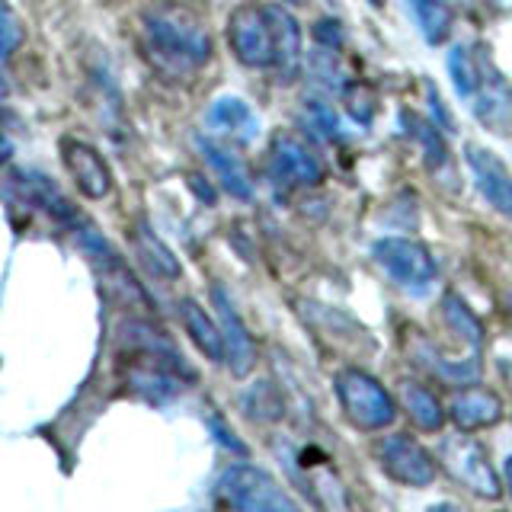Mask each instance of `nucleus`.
<instances>
[{
  "label": "nucleus",
  "instance_id": "1a4fd4ad",
  "mask_svg": "<svg viewBox=\"0 0 512 512\" xmlns=\"http://www.w3.org/2000/svg\"><path fill=\"white\" fill-rule=\"evenodd\" d=\"M378 461L388 477L400 480V484H410V487H426L432 477H436V461L426 452L420 442H413L404 432L397 436H384L378 445Z\"/></svg>",
  "mask_w": 512,
  "mask_h": 512
},
{
  "label": "nucleus",
  "instance_id": "0eeeda50",
  "mask_svg": "<svg viewBox=\"0 0 512 512\" xmlns=\"http://www.w3.org/2000/svg\"><path fill=\"white\" fill-rule=\"evenodd\" d=\"M221 493L228 496V503L240 512H301L295 500L288 496L276 480L266 471L237 464L221 480Z\"/></svg>",
  "mask_w": 512,
  "mask_h": 512
},
{
  "label": "nucleus",
  "instance_id": "20e7f679",
  "mask_svg": "<svg viewBox=\"0 0 512 512\" xmlns=\"http://www.w3.org/2000/svg\"><path fill=\"white\" fill-rule=\"evenodd\" d=\"M324 160L308 141L292 132H276L266 151V176L276 189H295V186H317L324 180Z\"/></svg>",
  "mask_w": 512,
  "mask_h": 512
},
{
  "label": "nucleus",
  "instance_id": "6ab92c4d",
  "mask_svg": "<svg viewBox=\"0 0 512 512\" xmlns=\"http://www.w3.org/2000/svg\"><path fill=\"white\" fill-rule=\"evenodd\" d=\"M500 413H503L500 400H496L490 391H480V388L461 391V394L455 397V404H452V416H455V423H458L464 432L496 423V420H500Z\"/></svg>",
  "mask_w": 512,
  "mask_h": 512
},
{
  "label": "nucleus",
  "instance_id": "7ed1b4c3",
  "mask_svg": "<svg viewBox=\"0 0 512 512\" xmlns=\"http://www.w3.org/2000/svg\"><path fill=\"white\" fill-rule=\"evenodd\" d=\"M336 394H340V404L352 426L375 432L394 423L397 407L391 394L372 375L359 372V368H346V372L336 375Z\"/></svg>",
  "mask_w": 512,
  "mask_h": 512
},
{
  "label": "nucleus",
  "instance_id": "4468645a",
  "mask_svg": "<svg viewBox=\"0 0 512 512\" xmlns=\"http://www.w3.org/2000/svg\"><path fill=\"white\" fill-rule=\"evenodd\" d=\"M196 141H199V154L205 157V164L215 170L218 183L228 189L234 199L250 202L253 199V180H250L247 167L240 164V157L231 148H221V144L212 138H196Z\"/></svg>",
  "mask_w": 512,
  "mask_h": 512
},
{
  "label": "nucleus",
  "instance_id": "393cba45",
  "mask_svg": "<svg viewBox=\"0 0 512 512\" xmlns=\"http://www.w3.org/2000/svg\"><path fill=\"white\" fill-rule=\"evenodd\" d=\"M314 39L320 48H327V52H336V48L343 45V29L340 23L333 20V16H327V20H317L314 23Z\"/></svg>",
  "mask_w": 512,
  "mask_h": 512
},
{
  "label": "nucleus",
  "instance_id": "aec40b11",
  "mask_svg": "<svg viewBox=\"0 0 512 512\" xmlns=\"http://www.w3.org/2000/svg\"><path fill=\"white\" fill-rule=\"evenodd\" d=\"M180 314H183V324H186L192 340H196V346L212 362H221L224 359V333H221V327L215 324V320L205 314V308H199L196 301L186 298L180 304Z\"/></svg>",
  "mask_w": 512,
  "mask_h": 512
},
{
  "label": "nucleus",
  "instance_id": "f8f14e48",
  "mask_svg": "<svg viewBox=\"0 0 512 512\" xmlns=\"http://www.w3.org/2000/svg\"><path fill=\"white\" fill-rule=\"evenodd\" d=\"M464 157H468V170L474 176V183L496 212L512 218V173L493 151L480 148V144H468L464 148Z\"/></svg>",
  "mask_w": 512,
  "mask_h": 512
},
{
  "label": "nucleus",
  "instance_id": "a878e982",
  "mask_svg": "<svg viewBox=\"0 0 512 512\" xmlns=\"http://www.w3.org/2000/svg\"><path fill=\"white\" fill-rule=\"evenodd\" d=\"M16 45H20V26H16V16L13 10H4V58L10 61Z\"/></svg>",
  "mask_w": 512,
  "mask_h": 512
},
{
  "label": "nucleus",
  "instance_id": "2eb2a0df",
  "mask_svg": "<svg viewBox=\"0 0 512 512\" xmlns=\"http://www.w3.org/2000/svg\"><path fill=\"white\" fill-rule=\"evenodd\" d=\"M272 32H276V64L272 68L279 71L282 84H292L298 74V58H301V29L298 20L288 13L282 4H266Z\"/></svg>",
  "mask_w": 512,
  "mask_h": 512
},
{
  "label": "nucleus",
  "instance_id": "f03ea898",
  "mask_svg": "<svg viewBox=\"0 0 512 512\" xmlns=\"http://www.w3.org/2000/svg\"><path fill=\"white\" fill-rule=\"evenodd\" d=\"M7 202H20L26 212H42L45 218H52L55 224H61V228H68V231L87 228L80 208L55 186V180H48L39 170H10Z\"/></svg>",
  "mask_w": 512,
  "mask_h": 512
},
{
  "label": "nucleus",
  "instance_id": "6e6552de",
  "mask_svg": "<svg viewBox=\"0 0 512 512\" xmlns=\"http://www.w3.org/2000/svg\"><path fill=\"white\" fill-rule=\"evenodd\" d=\"M471 109L477 122L493 132H509L512 125V84L493 68L490 55L477 45V87L471 93Z\"/></svg>",
  "mask_w": 512,
  "mask_h": 512
},
{
  "label": "nucleus",
  "instance_id": "b1692460",
  "mask_svg": "<svg viewBox=\"0 0 512 512\" xmlns=\"http://www.w3.org/2000/svg\"><path fill=\"white\" fill-rule=\"evenodd\" d=\"M304 106H308V119L314 125V132H320L324 138H340L343 135V119L336 116L327 100H308Z\"/></svg>",
  "mask_w": 512,
  "mask_h": 512
},
{
  "label": "nucleus",
  "instance_id": "9d476101",
  "mask_svg": "<svg viewBox=\"0 0 512 512\" xmlns=\"http://www.w3.org/2000/svg\"><path fill=\"white\" fill-rule=\"evenodd\" d=\"M442 461L445 468L452 471L461 484H468L477 496H496L500 493V480H496L490 461L484 455V448H480L474 439L468 436H455L442 445Z\"/></svg>",
  "mask_w": 512,
  "mask_h": 512
},
{
  "label": "nucleus",
  "instance_id": "ddd939ff",
  "mask_svg": "<svg viewBox=\"0 0 512 512\" xmlns=\"http://www.w3.org/2000/svg\"><path fill=\"white\" fill-rule=\"evenodd\" d=\"M212 301L218 308V317H221V333H224V359H228L231 372L237 378L250 375V368L256 362V346H253V336L247 333L244 320H240V314L234 311V304L228 301V295H224V288L215 285L212 288Z\"/></svg>",
  "mask_w": 512,
  "mask_h": 512
},
{
  "label": "nucleus",
  "instance_id": "dca6fc26",
  "mask_svg": "<svg viewBox=\"0 0 512 512\" xmlns=\"http://www.w3.org/2000/svg\"><path fill=\"white\" fill-rule=\"evenodd\" d=\"M132 247L138 253L141 266L148 269L151 276H157V279H180L183 276V266L173 256V250L144 221H138L132 228Z\"/></svg>",
  "mask_w": 512,
  "mask_h": 512
},
{
  "label": "nucleus",
  "instance_id": "4be33fe9",
  "mask_svg": "<svg viewBox=\"0 0 512 512\" xmlns=\"http://www.w3.org/2000/svg\"><path fill=\"white\" fill-rule=\"evenodd\" d=\"M404 407L410 413V420L426 432H436L445 423V413L439 407L436 394L423 388V384H404Z\"/></svg>",
  "mask_w": 512,
  "mask_h": 512
},
{
  "label": "nucleus",
  "instance_id": "39448f33",
  "mask_svg": "<svg viewBox=\"0 0 512 512\" xmlns=\"http://www.w3.org/2000/svg\"><path fill=\"white\" fill-rule=\"evenodd\" d=\"M228 42L234 55L247 68H272L276 64V32L266 4H240L228 20Z\"/></svg>",
  "mask_w": 512,
  "mask_h": 512
},
{
  "label": "nucleus",
  "instance_id": "cd10ccee",
  "mask_svg": "<svg viewBox=\"0 0 512 512\" xmlns=\"http://www.w3.org/2000/svg\"><path fill=\"white\" fill-rule=\"evenodd\" d=\"M506 484H509V493H512V458L506 461Z\"/></svg>",
  "mask_w": 512,
  "mask_h": 512
},
{
  "label": "nucleus",
  "instance_id": "f257e3e1",
  "mask_svg": "<svg viewBox=\"0 0 512 512\" xmlns=\"http://www.w3.org/2000/svg\"><path fill=\"white\" fill-rule=\"evenodd\" d=\"M141 52L157 77L183 84L212 58V32L192 7L160 0L141 13Z\"/></svg>",
  "mask_w": 512,
  "mask_h": 512
},
{
  "label": "nucleus",
  "instance_id": "a211bd4d",
  "mask_svg": "<svg viewBox=\"0 0 512 512\" xmlns=\"http://www.w3.org/2000/svg\"><path fill=\"white\" fill-rule=\"evenodd\" d=\"M400 125H404V132L420 144L429 170H439L448 164V144H445V135L436 128V122H429L426 116H420V112L404 109L400 112Z\"/></svg>",
  "mask_w": 512,
  "mask_h": 512
},
{
  "label": "nucleus",
  "instance_id": "9b49d317",
  "mask_svg": "<svg viewBox=\"0 0 512 512\" xmlns=\"http://www.w3.org/2000/svg\"><path fill=\"white\" fill-rule=\"evenodd\" d=\"M61 160L71 170L77 189L87 199H106L112 192V173L103 154L80 138H61Z\"/></svg>",
  "mask_w": 512,
  "mask_h": 512
},
{
  "label": "nucleus",
  "instance_id": "5701e85b",
  "mask_svg": "<svg viewBox=\"0 0 512 512\" xmlns=\"http://www.w3.org/2000/svg\"><path fill=\"white\" fill-rule=\"evenodd\" d=\"M442 311H445L448 324H452L464 340H468L471 346H480V324H477V317L468 311V304H464L458 295H445Z\"/></svg>",
  "mask_w": 512,
  "mask_h": 512
},
{
  "label": "nucleus",
  "instance_id": "bb28decb",
  "mask_svg": "<svg viewBox=\"0 0 512 512\" xmlns=\"http://www.w3.org/2000/svg\"><path fill=\"white\" fill-rule=\"evenodd\" d=\"M429 512H464V509L455 506V503H439V506H432Z\"/></svg>",
  "mask_w": 512,
  "mask_h": 512
},
{
  "label": "nucleus",
  "instance_id": "412c9836",
  "mask_svg": "<svg viewBox=\"0 0 512 512\" xmlns=\"http://www.w3.org/2000/svg\"><path fill=\"white\" fill-rule=\"evenodd\" d=\"M407 4L413 7L416 26L423 29L429 45H442L455 26V16H452V7H448V0H407Z\"/></svg>",
  "mask_w": 512,
  "mask_h": 512
},
{
  "label": "nucleus",
  "instance_id": "423d86ee",
  "mask_svg": "<svg viewBox=\"0 0 512 512\" xmlns=\"http://www.w3.org/2000/svg\"><path fill=\"white\" fill-rule=\"evenodd\" d=\"M375 263L384 269V276L394 279L397 285L410 288V292H426L436 282V260L432 253L407 237H384L372 247Z\"/></svg>",
  "mask_w": 512,
  "mask_h": 512
},
{
  "label": "nucleus",
  "instance_id": "f3484780",
  "mask_svg": "<svg viewBox=\"0 0 512 512\" xmlns=\"http://www.w3.org/2000/svg\"><path fill=\"white\" fill-rule=\"evenodd\" d=\"M208 125L231 135L234 141H253L256 132H260V119H256V112L240 96H224V100L208 109Z\"/></svg>",
  "mask_w": 512,
  "mask_h": 512
}]
</instances>
